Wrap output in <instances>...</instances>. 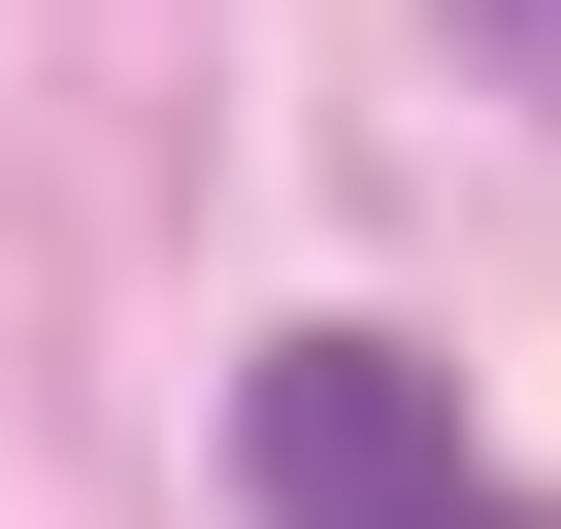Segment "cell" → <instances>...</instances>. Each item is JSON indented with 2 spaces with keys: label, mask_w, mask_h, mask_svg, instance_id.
Listing matches in <instances>:
<instances>
[{
  "label": "cell",
  "mask_w": 561,
  "mask_h": 529,
  "mask_svg": "<svg viewBox=\"0 0 561 529\" xmlns=\"http://www.w3.org/2000/svg\"><path fill=\"white\" fill-rule=\"evenodd\" d=\"M462 34H495V67H561V0H462Z\"/></svg>",
  "instance_id": "2"
},
{
  "label": "cell",
  "mask_w": 561,
  "mask_h": 529,
  "mask_svg": "<svg viewBox=\"0 0 561 529\" xmlns=\"http://www.w3.org/2000/svg\"><path fill=\"white\" fill-rule=\"evenodd\" d=\"M430 529H561V496H430Z\"/></svg>",
  "instance_id": "3"
},
{
  "label": "cell",
  "mask_w": 561,
  "mask_h": 529,
  "mask_svg": "<svg viewBox=\"0 0 561 529\" xmlns=\"http://www.w3.org/2000/svg\"><path fill=\"white\" fill-rule=\"evenodd\" d=\"M231 496H264V529H430V496H462V397H430V331H264V397H231Z\"/></svg>",
  "instance_id": "1"
}]
</instances>
